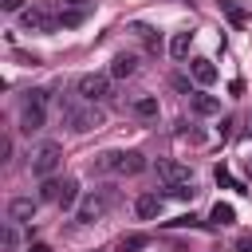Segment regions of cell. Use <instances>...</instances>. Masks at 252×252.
I'll return each mask as SVG.
<instances>
[{
	"instance_id": "30bf717a",
	"label": "cell",
	"mask_w": 252,
	"mask_h": 252,
	"mask_svg": "<svg viewBox=\"0 0 252 252\" xmlns=\"http://www.w3.org/2000/svg\"><path fill=\"white\" fill-rule=\"evenodd\" d=\"M20 130H24V134H39V130H43V106L28 102L24 114H20Z\"/></svg>"
},
{
	"instance_id": "484cf974",
	"label": "cell",
	"mask_w": 252,
	"mask_h": 252,
	"mask_svg": "<svg viewBox=\"0 0 252 252\" xmlns=\"http://www.w3.org/2000/svg\"><path fill=\"white\" fill-rule=\"evenodd\" d=\"M4 12H24V0H0Z\"/></svg>"
},
{
	"instance_id": "7a4b0ae2",
	"label": "cell",
	"mask_w": 252,
	"mask_h": 252,
	"mask_svg": "<svg viewBox=\"0 0 252 252\" xmlns=\"http://www.w3.org/2000/svg\"><path fill=\"white\" fill-rule=\"evenodd\" d=\"M114 201H118V193H114L110 185H102V189H94V193H87V197H83V205H79V213H75V217H79L83 224H94V220H102V217L110 213V205H114Z\"/></svg>"
},
{
	"instance_id": "6da1fadb",
	"label": "cell",
	"mask_w": 252,
	"mask_h": 252,
	"mask_svg": "<svg viewBox=\"0 0 252 252\" xmlns=\"http://www.w3.org/2000/svg\"><path fill=\"white\" fill-rule=\"evenodd\" d=\"M59 114H63V122L75 130V134H87V130H98L102 126V110L94 106V102H71V98H59Z\"/></svg>"
},
{
	"instance_id": "ffe728a7",
	"label": "cell",
	"mask_w": 252,
	"mask_h": 252,
	"mask_svg": "<svg viewBox=\"0 0 252 252\" xmlns=\"http://www.w3.org/2000/svg\"><path fill=\"white\" fill-rule=\"evenodd\" d=\"M220 8H224V16H228L232 24H244V20H248V16H244V8H240L236 0H220Z\"/></svg>"
},
{
	"instance_id": "277c9868",
	"label": "cell",
	"mask_w": 252,
	"mask_h": 252,
	"mask_svg": "<svg viewBox=\"0 0 252 252\" xmlns=\"http://www.w3.org/2000/svg\"><path fill=\"white\" fill-rule=\"evenodd\" d=\"M98 169H114V173H142L146 169V158L138 150H110L98 158Z\"/></svg>"
},
{
	"instance_id": "5b68a950",
	"label": "cell",
	"mask_w": 252,
	"mask_h": 252,
	"mask_svg": "<svg viewBox=\"0 0 252 252\" xmlns=\"http://www.w3.org/2000/svg\"><path fill=\"white\" fill-rule=\"evenodd\" d=\"M75 94H79L83 102H102V98H110V75H98V71L79 75V79H75Z\"/></svg>"
},
{
	"instance_id": "2e32d148",
	"label": "cell",
	"mask_w": 252,
	"mask_h": 252,
	"mask_svg": "<svg viewBox=\"0 0 252 252\" xmlns=\"http://www.w3.org/2000/svg\"><path fill=\"white\" fill-rule=\"evenodd\" d=\"M146 244H150V236H146V232H126V236L114 244V252H142Z\"/></svg>"
},
{
	"instance_id": "4fadbf2b",
	"label": "cell",
	"mask_w": 252,
	"mask_h": 252,
	"mask_svg": "<svg viewBox=\"0 0 252 252\" xmlns=\"http://www.w3.org/2000/svg\"><path fill=\"white\" fill-rule=\"evenodd\" d=\"M189 106H193V114H201V118H209V114H217L220 110V98H213V94H189Z\"/></svg>"
},
{
	"instance_id": "3957f363",
	"label": "cell",
	"mask_w": 252,
	"mask_h": 252,
	"mask_svg": "<svg viewBox=\"0 0 252 252\" xmlns=\"http://www.w3.org/2000/svg\"><path fill=\"white\" fill-rule=\"evenodd\" d=\"M20 24H24V32L51 35V32L59 28V12H55L51 4H32V8H24V12H20Z\"/></svg>"
},
{
	"instance_id": "44dd1931",
	"label": "cell",
	"mask_w": 252,
	"mask_h": 252,
	"mask_svg": "<svg viewBox=\"0 0 252 252\" xmlns=\"http://www.w3.org/2000/svg\"><path fill=\"white\" fill-rule=\"evenodd\" d=\"M39 197H43V201H59V181H55V177H43Z\"/></svg>"
},
{
	"instance_id": "603a6c76",
	"label": "cell",
	"mask_w": 252,
	"mask_h": 252,
	"mask_svg": "<svg viewBox=\"0 0 252 252\" xmlns=\"http://www.w3.org/2000/svg\"><path fill=\"white\" fill-rule=\"evenodd\" d=\"M87 20V12H59V24L63 28H75V24H83Z\"/></svg>"
},
{
	"instance_id": "f546056e",
	"label": "cell",
	"mask_w": 252,
	"mask_h": 252,
	"mask_svg": "<svg viewBox=\"0 0 252 252\" xmlns=\"http://www.w3.org/2000/svg\"><path fill=\"white\" fill-rule=\"evenodd\" d=\"M94 252H98V248H94Z\"/></svg>"
},
{
	"instance_id": "f1b7e54d",
	"label": "cell",
	"mask_w": 252,
	"mask_h": 252,
	"mask_svg": "<svg viewBox=\"0 0 252 252\" xmlns=\"http://www.w3.org/2000/svg\"><path fill=\"white\" fill-rule=\"evenodd\" d=\"M244 130H248V138H252V118H248V126H244Z\"/></svg>"
},
{
	"instance_id": "7c38bea8",
	"label": "cell",
	"mask_w": 252,
	"mask_h": 252,
	"mask_svg": "<svg viewBox=\"0 0 252 252\" xmlns=\"http://www.w3.org/2000/svg\"><path fill=\"white\" fill-rule=\"evenodd\" d=\"M130 114H134V118H146V122L158 118V94H138V98L130 102Z\"/></svg>"
},
{
	"instance_id": "52a82bcc",
	"label": "cell",
	"mask_w": 252,
	"mask_h": 252,
	"mask_svg": "<svg viewBox=\"0 0 252 252\" xmlns=\"http://www.w3.org/2000/svg\"><path fill=\"white\" fill-rule=\"evenodd\" d=\"M154 173H158L165 185H185V181H193L189 165H181V161H154Z\"/></svg>"
},
{
	"instance_id": "d4e9b609",
	"label": "cell",
	"mask_w": 252,
	"mask_h": 252,
	"mask_svg": "<svg viewBox=\"0 0 252 252\" xmlns=\"http://www.w3.org/2000/svg\"><path fill=\"white\" fill-rule=\"evenodd\" d=\"M91 4L94 0H63V8H71V12H91Z\"/></svg>"
},
{
	"instance_id": "9c48e42d",
	"label": "cell",
	"mask_w": 252,
	"mask_h": 252,
	"mask_svg": "<svg viewBox=\"0 0 252 252\" xmlns=\"http://www.w3.org/2000/svg\"><path fill=\"white\" fill-rule=\"evenodd\" d=\"M32 217H35V201H32V197H12V201H8V220L24 224V220H32Z\"/></svg>"
},
{
	"instance_id": "9a60e30c",
	"label": "cell",
	"mask_w": 252,
	"mask_h": 252,
	"mask_svg": "<svg viewBox=\"0 0 252 252\" xmlns=\"http://www.w3.org/2000/svg\"><path fill=\"white\" fill-rule=\"evenodd\" d=\"M75 201H79V181H75V177H63V181H59V201H55V205H59V209H71Z\"/></svg>"
},
{
	"instance_id": "5bb4252c",
	"label": "cell",
	"mask_w": 252,
	"mask_h": 252,
	"mask_svg": "<svg viewBox=\"0 0 252 252\" xmlns=\"http://www.w3.org/2000/svg\"><path fill=\"white\" fill-rule=\"evenodd\" d=\"M138 71V59L134 55H114V63H110V79H130Z\"/></svg>"
},
{
	"instance_id": "7402d4cb",
	"label": "cell",
	"mask_w": 252,
	"mask_h": 252,
	"mask_svg": "<svg viewBox=\"0 0 252 252\" xmlns=\"http://www.w3.org/2000/svg\"><path fill=\"white\" fill-rule=\"evenodd\" d=\"M217 181H220V185H228V189H236V193H248V189H244L240 181H232V173H228L224 165H217Z\"/></svg>"
},
{
	"instance_id": "83f0119b",
	"label": "cell",
	"mask_w": 252,
	"mask_h": 252,
	"mask_svg": "<svg viewBox=\"0 0 252 252\" xmlns=\"http://www.w3.org/2000/svg\"><path fill=\"white\" fill-rule=\"evenodd\" d=\"M28 252H51V244H32Z\"/></svg>"
},
{
	"instance_id": "8992f818",
	"label": "cell",
	"mask_w": 252,
	"mask_h": 252,
	"mask_svg": "<svg viewBox=\"0 0 252 252\" xmlns=\"http://www.w3.org/2000/svg\"><path fill=\"white\" fill-rule=\"evenodd\" d=\"M59 161H63V150H59L55 142H43V146L32 154V173H35V177H51V173L59 169Z\"/></svg>"
},
{
	"instance_id": "ba28073f",
	"label": "cell",
	"mask_w": 252,
	"mask_h": 252,
	"mask_svg": "<svg viewBox=\"0 0 252 252\" xmlns=\"http://www.w3.org/2000/svg\"><path fill=\"white\" fill-rule=\"evenodd\" d=\"M161 205H165V197H161V193H142V197L134 201V213H138L142 220H154V217L161 213Z\"/></svg>"
},
{
	"instance_id": "ac0fdd59",
	"label": "cell",
	"mask_w": 252,
	"mask_h": 252,
	"mask_svg": "<svg viewBox=\"0 0 252 252\" xmlns=\"http://www.w3.org/2000/svg\"><path fill=\"white\" fill-rule=\"evenodd\" d=\"M232 220H236V209L217 201V205H213V224H232Z\"/></svg>"
},
{
	"instance_id": "4316f807",
	"label": "cell",
	"mask_w": 252,
	"mask_h": 252,
	"mask_svg": "<svg viewBox=\"0 0 252 252\" xmlns=\"http://www.w3.org/2000/svg\"><path fill=\"white\" fill-rule=\"evenodd\" d=\"M236 248H240V252H252V236H244V240H240Z\"/></svg>"
},
{
	"instance_id": "cb8c5ba5",
	"label": "cell",
	"mask_w": 252,
	"mask_h": 252,
	"mask_svg": "<svg viewBox=\"0 0 252 252\" xmlns=\"http://www.w3.org/2000/svg\"><path fill=\"white\" fill-rule=\"evenodd\" d=\"M16 244H20L16 228H12V224H4V248H8V252H16Z\"/></svg>"
},
{
	"instance_id": "8fae6325",
	"label": "cell",
	"mask_w": 252,
	"mask_h": 252,
	"mask_svg": "<svg viewBox=\"0 0 252 252\" xmlns=\"http://www.w3.org/2000/svg\"><path fill=\"white\" fill-rule=\"evenodd\" d=\"M189 71H193V83H201V87H213V83H217V67H213V59H193Z\"/></svg>"
},
{
	"instance_id": "e0dca14e",
	"label": "cell",
	"mask_w": 252,
	"mask_h": 252,
	"mask_svg": "<svg viewBox=\"0 0 252 252\" xmlns=\"http://www.w3.org/2000/svg\"><path fill=\"white\" fill-rule=\"evenodd\" d=\"M189 43H193V32H177V35L169 39V55H173V59H185V55H189Z\"/></svg>"
},
{
	"instance_id": "d6986e66",
	"label": "cell",
	"mask_w": 252,
	"mask_h": 252,
	"mask_svg": "<svg viewBox=\"0 0 252 252\" xmlns=\"http://www.w3.org/2000/svg\"><path fill=\"white\" fill-rule=\"evenodd\" d=\"M165 197H177V201H193V197H197V189H193V181H185V185H169V189H165Z\"/></svg>"
}]
</instances>
